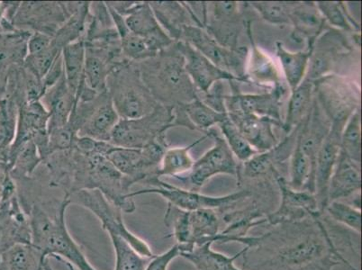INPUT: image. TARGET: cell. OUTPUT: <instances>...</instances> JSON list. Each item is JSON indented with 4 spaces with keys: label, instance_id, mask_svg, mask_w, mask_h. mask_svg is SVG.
Instances as JSON below:
<instances>
[{
    "label": "cell",
    "instance_id": "1",
    "mask_svg": "<svg viewBox=\"0 0 362 270\" xmlns=\"http://www.w3.org/2000/svg\"><path fill=\"white\" fill-rule=\"evenodd\" d=\"M71 205L68 195L61 200H42V196L25 207L31 230V243L44 253L69 263L78 270H97L88 262L80 245L66 225V211Z\"/></svg>",
    "mask_w": 362,
    "mask_h": 270
},
{
    "label": "cell",
    "instance_id": "2",
    "mask_svg": "<svg viewBox=\"0 0 362 270\" xmlns=\"http://www.w3.org/2000/svg\"><path fill=\"white\" fill-rule=\"evenodd\" d=\"M136 65L141 78L158 103L175 107L199 98L176 42L154 57L137 62Z\"/></svg>",
    "mask_w": 362,
    "mask_h": 270
},
{
    "label": "cell",
    "instance_id": "3",
    "mask_svg": "<svg viewBox=\"0 0 362 270\" xmlns=\"http://www.w3.org/2000/svg\"><path fill=\"white\" fill-rule=\"evenodd\" d=\"M107 91L120 119L144 117L159 105L141 78L136 62L117 64L108 76Z\"/></svg>",
    "mask_w": 362,
    "mask_h": 270
},
{
    "label": "cell",
    "instance_id": "4",
    "mask_svg": "<svg viewBox=\"0 0 362 270\" xmlns=\"http://www.w3.org/2000/svg\"><path fill=\"white\" fill-rule=\"evenodd\" d=\"M133 186L130 180L117 170L106 156L97 153L84 154L78 190H100L122 212L133 213L136 210V203L134 199L127 196Z\"/></svg>",
    "mask_w": 362,
    "mask_h": 270
},
{
    "label": "cell",
    "instance_id": "5",
    "mask_svg": "<svg viewBox=\"0 0 362 270\" xmlns=\"http://www.w3.org/2000/svg\"><path fill=\"white\" fill-rule=\"evenodd\" d=\"M144 182L151 187L130 192L127 196L128 199L154 194L165 199L169 205L186 212L202 209H223L251 196L249 190H242L221 196L203 195L199 191L187 190L170 185L156 177H151Z\"/></svg>",
    "mask_w": 362,
    "mask_h": 270
},
{
    "label": "cell",
    "instance_id": "6",
    "mask_svg": "<svg viewBox=\"0 0 362 270\" xmlns=\"http://www.w3.org/2000/svg\"><path fill=\"white\" fill-rule=\"evenodd\" d=\"M173 107L158 105L151 113L136 119H120L112 131L115 146L141 149L174 127Z\"/></svg>",
    "mask_w": 362,
    "mask_h": 270
},
{
    "label": "cell",
    "instance_id": "7",
    "mask_svg": "<svg viewBox=\"0 0 362 270\" xmlns=\"http://www.w3.org/2000/svg\"><path fill=\"white\" fill-rule=\"evenodd\" d=\"M71 204L90 211L100 221L102 228L108 235H118L126 239L133 248L146 258H153V250L146 240L134 235L123 220V212L97 189H81L69 196Z\"/></svg>",
    "mask_w": 362,
    "mask_h": 270
},
{
    "label": "cell",
    "instance_id": "8",
    "mask_svg": "<svg viewBox=\"0 0 362 270\" xmlns=\"http://www.w3.org/2000/svg\"><path fill=\"white\" fill-rule=\"evenodd\" d=\"M119 121L107 91L91 101H76L69 124L78 137L110 143L112 131Z\"/></svg>",
    "mask_w": 362,
    "mask_h": 270
},
{
    "label": "cell",
    "instance_id": "9",
    "mask_svg": "<svg viewBox=\"0 0 362 270\" xmlns=\"http://www.w3.org/2000/svg\"><path fill=\"white\" fill-rule=\"evenodd\" d=\"M314 95L331 124L344 127L360 110L361 93L345 78L331 74L314 82Z\"/></svg>",
    "mask_w": 362,
    "mask_h": 270
},
{
    "label": "cell",
    "instance_id": "10",
    "mask_svg": "<svg viewBox=\"0 0 362 270\" xmlns=\"http://www.w3.org/2000/svg\"><path fill=\"white\" fill-rule=\"evenodd\" d=\"M180 41L192 45L217 67L250 83L245 74L248 48H227L213 38L205 28L197 25L185 26Z\"/></svg>",
    "mask_w": 362,
    "mask_h": 270
},
{
    "label": "cell",
    "instance_id": "11",
    "mask_svg": "<svg viewBox=\"0 0 362 270\" xmlns=\"http://www.w3.org/2000/svg\"><path fill=\"white\" fill-rule=\"evenodd\" d=\"M351 51L350 42L341 32L337 29L322 32L311 45V55L305 78L315 82L331 75L339 62Z\"/></svg>",
    "mask_w": 362,
    "mask_h": 270
},
{
    "label": "cell",
    "instance_id": "12",
    "mask_svg": "<svg viewBox=\"0 0 362 270\" xmlns=\"http://www.w3.org/2000/svg\"><path fill=\"white\" fill-rule=\"evenodd\" d=\"M71 15L68 2H21L12 24L21 30L54 36Z\"/></svg>",
    "mask_w": 362,
    "mask_h": 270
},
{
    "label": "cell",
    "instance_id": "13",
    "mask_svg": "<svg viewBox=\"0 0 362 270\" xmlns=\"http://www.w3.org/2000/svg\"><path fill=\"white\" fill-rule=\"evenodd\" d=\"M281 202L279 209L265 217L266 223L272 225L301 222L307 218H317L322 213L318 209L315 194L305 190L292 189L284 177L277 175Z\"/></svg>",
    "mask_w": 362,
    "mask_h": 270
},
{
    "label": "cell",
    "instance_id": "14",
    "mask_svg": "<svg viewBox=\"0 0 362 270\" xmlns=\"http://www.w3.org/2000/svg\"><path fill=\"white\" fill-rule=\"evenodd\" d=\"M215 144L204 155L194 163L190 170L189 181L193 190L202 189L213 177L218 174H226L240 180V168L235 155L225 139L211 133Z\"/></svg>",
    "mask_w": 362,
    "mask_h": 270
},
{
    "label": "cell",
    "instance_id": "15",
    "mask_svg": "<svg viewBox=\"0 0 362 270\" xmlns=\"http://www.w3.org/2000/svg\"><path fill=\"white\" fill-rule=\"evenodd\" d=\"M344 127L331 124V129L319 150L315 160V196L320 213L328 205L329 183L341 150V135Z\"/></svg>",
    "mask_w": 362,
    "mask_h": 270
},
{
    "label": "cell",
    "instance_id": "16",
    "mask_svg": "<svg viewBox=\"0 0 362 270\" xmlns=\"http://www.w3.org/2000/svg\"><path fill=\"white\" fill-rule=\"evenodd\" d=\"M284 94L285 88L281 86L265 94H242L235 91L231 95L223 97V100L227 112L268 117L282 124L281 108Z\"/></svg>",
    "mask_w": 362,
    "mask_h": 270
},
{
    "label": "cell",
    "instance_id": "17",
    "mask_svg": "<svg viewBox=\"0 0 362 270\" xmlns=\"http://www.w3.org/2000/svg\"><path fill=\"white\" fill-rule=\"evenodd\" d=\"M211 18L207 19L205 29L219 44L227 48L236 49L240 33L246 22L240 13L239 3L235 1L211 2Z\"/></svg>",
    "mask_w": 362,
    "mask_h": 270
},
{
    "label": "cell",
    "instance_id": "18",
    "mask_svg": "<svg viewBox=\"0 0 362 270\" xmlns=\"http://www.w3.org/2000/svg\"><path fill=\"white\" fill-rule=\"evenodd\" d=\"M177 47L185 60V69L196 90L209 93L210 88L217 81H240L245 80L217 67L205 56L197 52L192 45L184 42H176Z\"/></svg>",
    "mask_w": 362,
    "mask_h": 270
},
{
    "label": "cell",
    "instance_id": "19",
    "mask_svg": "<svg viewBox=\"0 0 362 270\" xmlns=\"http://www.w3.org/2000/svg\"><path fill=\"white\" fill-rule=\"evenodd\" d=\"M18 124L14 143L9 151L8 163L13 154L28 141L48 135L49 112L41 101L18 104Z\"/></svg>",
    "mask_w": 362,
    "mask_h": 270
},
{
    "label": "cell",
    "instance_id": "20",
    "mask_svg": "<svg viewBox=\"0 0 362 270\" xmlns=\"http://www.w3.org/2000/svg\"><path fill=\"white\" fill-rule=\"evenodd\" d=\"M227 114L250 146L258 153H265L278 146V139L273 131V125L282 128L281 124L271 118L238 112H227Z\"/></svg>",
    "mask_w": 362,
    "mask_h": 270
},
{
    "label": "cell",
    "instance_id": "21",
    "mask_svg": "<svg viewBox=\"0 0 362 270\" xmlns=\"http://www.w3.org/2000/svg\"><path fill=\"white\" fill-rule=\"evenodd\" d=\"M157 21L175 42L180 40L183 28L187 25L203 28L202 20L186 2H149Z\"/></svg>",
    "mask_w": 362,
    "mask_h": 270
},
{
    "label": "cell",
    "instance_id": "22",
    "mask_svg": "<svg viewBox=\"0 0 362 270\" xmlns=\"http://www.w3.org/2000/svg\"><path fill=\"white\" fill-rule=\"evenodd\" d=\"M174 127H184L192 130L207 131L222 123L228 117L227 111H218L197 98L189 103L173 107Z\"/></svg>",
    "mask_w": 362,
    "mask_h": 270
},
{
    "label": "cell",
    "instance_id": "23",
    "mask_svg": "<svg viewBox=\"0 0 362 270\" xmlns=\"http://www.w3.org/2000/svg\"><path fill=\"white\" fill-rule=\"evenodd\" d=\"M361 187V164L340 151L329 183L328 203L357 195L360 194Z\"/></svg>",
    "mask_w": 362,
    "mask_h": 270
},
{
    "label": "cell",
    "instance_id": "24",
    "mask_svg": "<svg viewBox=\"0 0 362 270\" xmlns=\"http://www.w3.org/2000/svg\"><path fill=\"white\" fill-rule=\"evenodd\" d=\"M245 30L251 42V52L247 58L245 74L250 83L261 87H281V75L274 61L256 45L252 37L251 21L246 23Z\"/></svg>",
    "mask_w": 362,
    "mask_h": 270
},
{
    "label": "cell",
    "instance_id": "25",
    "mask_svg": "<svg viewBox=\"0 0 362 270\" xmlns=\"http://www.w3.org/2000/svg\"><path fill=\"white\" fill-rule=\"evenodd\" d=\"M41 102L50 115L48 133L69 123L75 107L76 97L69 88L64 76L54 87L46 90Z\"/></svg>",
    "mask_w": 362,
    "mask_h": 270
},
{
    "label": "cell",
    "instance_id": "26",
    "mask_svg": "<svg viewBox=\"0 0 362 270\" xmlns=\"http://www.w3.org/2000/svg\"><path fill=\"white\" fill-rule=\"evenodd\" d=\"M295 40L307 39L308 45L324 31L325 18L319 12L315 2H294L291 14Z\"/></svg>",
    "mask_w": 362,
    "mask_h": 270
},
{
    "label": "cell",
    "instance_id": "27",
    "mask_svg": "<svg viewBox=\"0 0 362 270\" xmlns=\"http://www.w3.org/2000/svg\"><path fill=\"white\" fill-rule=\"evenodd\" d=\"M213 242L196 245L189 252H181L180 257L192 263L197 270H243L235 265L240 256H245L250 248L245 247L233 256H227L212 249Z\"/></svg>",
    "mask_w": 362,
    "mask_h": 270
},
{
    "label": "cell",
    "instance_id": "28",
    "mask_svg": "<svg viewBox=\"0 0 362 270\" xmlns=\"http://www.w3.org/2000/svg\"><path fill=\"white\" fill-rule=\"evenodd\" d=\"M47 259L32 243H18L0 254V270H42Z\"/></svg>",
    "mask_w": 362,
    "mask_h": 270
},
{
    "label": "cell",
    "instance_id": "29",
    "mask_svg": "<svg viewBox=\"0 0 362 270\" xmlns=\"http://www.w3.org/2000/svg\"><path fill=\"white\" fill-rule=\"evenodd\" d=\"M31 33L21 29L8 32L0 30V74L24 64Z\"/></svg>",
    "mask_w": 362,
    "mask_h": 270
},
{
    "label": "cell",
    "instance_id": "30",
    "mask_svg": "<svg viewBox=\"0 0 362 270\" xmlns=\"http://www.w3.org/2000/svg\"><path fill=\"white\" fill-rule=\"evenodd\" d=\"M314 82L304 78V81L291 91L287 115L282 123V129L291 134L293 129L303 123L310 112L314 101Z\"/></svg>",
    "mask_w": 362,
    "mask_h": 270
},
{
    "label": "cell",
    "instance_id": "31",
    "mask_svg": "<svg viewBox=\"0 0 362 270\" xmlns=\"http://www.w3.org/2000/svg\"><path fill=\"white\" fill-rule=\"evenodd\" d=\"M209 137H211V133L207 131L205 135L189 144V146L168 148L161 158L159 170L157 171V177L159 179L161 177H177L182 174L189 172L195 163L190 155V151Z\"/></svg>",
    "mask_w": 362,
    "mask_h": 270
},
{
    "label": "cell",
    "instance_id": "32",
    "mask_svg": "<svg viewBox=\"0 0 362 270\" xmlns=\"http://www.w3.org/2000/svg\"><path fill=\"white\" fill-rule=\"evenodd\" d=\"M18 113V105L11 95L0 98V163L8 168L9 151L16 137Z\"/></svg>",
    "mask_w": 362,
    "mask_h": 270
},
{
    "label": "cell",
    "instance_id": "33",
    "mask_svg": "<svg viewBox=\"0 0 362 270\" xmlns=\"http://www.w3.org/2000/svg\"><path fill=\"white\" fill-rule=\"evenodd\" d=\"M276 54L281 61L286 81L293 91L304 81L307 75L311 45L308 46L307 51L292 52L288 51L281 42H278L276 44Z\"/></svg>",
    "mask_w": 362,
    "mask_h": 270
},
{
    "label": "cell",
    "instance_id": "34",
    "mask_svg": "<svg viewBox=\"0 0 362 270\" xmlns=\"http://www.w3.org/2000/svg\"><path fill=\"white\" fill-rule=\"evenodd\" d=\"M62 58L66 82L76 97L84 78L86 45L83 39L66 45L62 49Z\"/></svg>",
    "mask_w": 362,
    "mask_h": 270
},
{
    "label": "cell",
    "instance_id": "35",
    "mask_svg": "<svg viewBox=\"0 0 362 270\" xmlns=\"http://www.w3.org/2000/svg\"><path fill=\"white\" fill-rule=\"evenodd\" d=\"M128 30L134 35L146 37L161 28L149 2H136L124 16Z\"/></svg>",
    "mask_w": 362,
    "mask_h": 270
},
{
    "label": "cell",
    "instance_id": "36",
    "mask_svg": "<svg viewBox=\"0 0 362 270\" xmlns=\"http://www.w3.org/2000/svg\"><path fill=\"white\" fill-rule=\"evenodd\" d=\"M116 256L114 270H146L151 258L137 252L126 239L118 235H110Z\"/></svg>",
    "mask_w": 362,
    "mask_h": 270
},
{
    "label": "cell",
    "instance_id": "37",
    "mask_svg": "<svg viewBox=\"0 0 362 270\" xmlns=\"http://www.w3.org/2000/svg\"><path fill=\"white\" fill-rule=\"evenodd\" d=\"M342 153L355 163L361 164V124L360 110L351 115L344 125L341 135Z\"/></svg>",
    "mask_w": 362,
    "mask_h": 270
},
{
    "label": "cell",
    "instance_id": "38",
    "mask_svg": "<svg viewBox=\"0 0 362 270\" xmlns=\"http://www.w3.org/2000/svg\"><path fill=\"white\" fill-rule=\"evenodd\" d=\"M315 4L325 22L345 32H360V25L351 18L344 2L318 1Z\"/></svg>",
    "mask_w": 362,
    "mask_h": 270
},
{
    "label": "cell",
    "instance_id": "39",
    "mask_svg": "<svg viewBox=\"0 0 362 270\" xmlns=\"http://www.w3.org/2000/svg\"><path fill=\"white\" fill-rule=\"evenodd\" d=\"M218 125L233 155L238 158L239 160L245 163L257 153H259L250 146L248 141L240 133L238 128L235 127L229 117H227Z\"/></svg>",
    "mask_w": 362,
    "mask_h": 270
},
{
    "label": "cell",
    "instance_id": "40",
    "mask_svg": "<svg viewBox=\"0 0 362 270\" xmlns=\"http://www.w3.org/2000/svg\"><path fill=\"white\" fill-rule=\"evenodd\" d=\"M261 14L265 21L276 25H291V14L294 2L253 1L247 2Z\"/></svg>",
    "mask_w": 362,
    "mask_h": 270
},
{
    "label": "cell",
    "instance_id": "41",
    "mask_svg": "<svg viewBox=\"0 0 362 270\" xmlns=\"http://www.w3.org/2000/svg\"><path fill=\"white\" fill-rule=\"evenodd\" d=\"M284 143L278 144L271 151L257 153L251 159L245 161L243 166V175L249 179H256L268 173L274 167V163L281 160V150Z\"/></svg>",
    "mask_w": 362,
    "mask_h": 270
},
{
    "label": "cell",
    "instance_id": "42",
    "mask_svg": "<svg viewBox=\"0 0 362 270\" xmlns=\"http://www.w3.org/2000/svg\"><path fill=\"white\" fill-rule=\"evenodd\" d=\"M329 216L335 222L347 226L348 228L354 230L358 235L361 232V212L351 204L342 202V201H332L328 203L325 210Z\"/></svg>",
    "mask_w": 362,
    "mask_h": 270
},
{
    "label": "cell",
    "instance_id": "43",
    "mask_svg": "<svg viewBox=\"0 0 362 270\" xmlns=\"http://www.w3.org/2000/svg\"><path fill=\"white\" fill-rule=\"evenodd\" d=\"M61 54V49L52 42L50 47L46 49L44 52L26 56L23 67L34 75L35 77L42 81V78L47 74V72Z\"/></svg>",
    "mask_w": 362,
    "mask_h": 270
},
{
    "label": "cell",
    "instance_id": "44",
    "mask_svg": "<svg viewBox=\"0 0 362 270\" xmlns=\"http://www.w3.org/2000/svg\"><path fill=\"white\" fill-rule=\"evenodd\" d=\"M121 50L124 57L132 62H141L154 57L141 36L130 31L120 37Z\"/></svg>",
    "mask_w": 362,
    "mask_h": 270
},
{
    "label": "cell",
    "instance_id": "45",
    "mask_svg": "<svg viewBox=\"0 0 362 270\" xmlns=\"http://www.w3.org/2000/svg\"><path fill=\"white\" fill-rule=\"evenodd\" d=\"M180 257V248L179 245H174L165 252L160 255H156L148 263L146 270H168L170 263Z\"/></svg>",
    "mask_w": 362,
    "mask_h": 270
},
{
    "label": "cell",
    "instance_id": "46",
    "mask_svg": "<svg viewBox=\"0 0 362 270\" xmlns=\"http://www.w3.org/2000/svg\"><path fill=\"white\" fill-rule=\"evenodd\" d=\"M54 36L41 32H32L28 41V55L44 52L52 45Z\"/></svg>",
    "mask_w": 362,
    "mask_h": 270
},
{
    "label": "cell",
    "instance_id": "47",
    "mask_svg": "<svg viewBox=\"0 0 362 270\" xmlns=\"http://www.w3.org/2000/svg\"><path fill=\"white\" fill-rule=\"evenodd\" d=\"M64 76V64H62V54L57 58V60L54 61V65L45 75V77L42 78V84H44L45 90H47L49 88L54 87L56 83H58Z\"/></svg>",
    "mask_w": 362,
    "mask_h": 270
},
{
    "label": "cell",
    "instance_id": "48",
    "mask_svg": "<svg viewBox=\"0 0 362 270\" xmlns=\"http://www.w3.org/2000/svg\"><path fill=\"white\" fill-rule=\"evenodd\" d=\"M66 264H67V266H69V269H70V270H75L74 266L69 264V263H66ZM42 270H54V269H52V266L50 265V263H49V260L47 259V260H46L44 266H42Z\"/></svg>",
    "mask_w": 362,
    "mask_h": 270
},
{
    "label": "cell",
    "instance_id": "49",
    "mask_svg": "<svg viewBox=\"0 0 362 270\" xmlns=\"http://www.w3.org/2000/svg\"><path fill=\"white\" fill-rule=\"evenodd\" d=\"M4 18V6H3V2H0V23Z\"/></svg>",
    "mask_w": 362,
    "mask_h": 270
}]
</instances>
